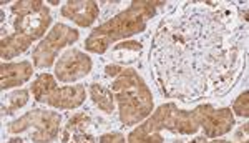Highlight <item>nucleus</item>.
<instances>
[{"label": "nucleus", "instance_id": "nucleus-8", "mask_svg": "<svg viewBox=\"0 0 249 143\" xmlns=\"http://www.w3.org/2000/svg\"><path fill=\"white\" fill-rule=\"evenodd\" d=\"M50 23H52L50 10H48L47 7H43V9H40L38 12H34V14H30V15L15 17L12 27H14L15 34L30 37L32 40H38L40 37L45 35Z\"/></svg>", "mask_w": 249, "mask_h": 143}, {"label": "nucleus", "instance_id": "nucleus-7", "mask_svg": "<svg viewBox=\"0 0 249 143\" xmlns=\"http://www.w3.org/2000/svg\"><path fill=\"white\" fill-rule=\"evenodd\" d=\"M93 62L85 52L78 49L65 50L55 63V78L63 83L77 82L91 72Z\"/></svg>", "mask_w": 249, "mask_h": 143}, {"label": "nucleus", "instance_id": "nucleus-4", "mask_svg": "<svg viewBox=\"0 0 249 143\" xmlns=\"http://www.w3.org/2000/svg\"><path fill=\"white\" fill-rule=\"evenodd\" d=\"M60 123H62V115L50 112V110H32L27 112L18 120L9 123L7 132L9 133H22L27 130L34 128L30 133L32 142L35 143H50L58 137Z\"/></svg>", "mask_w": 249, "mask_h": 143}, {"label": "nucleus", "instance_id": "nucleus-9", "mask_svg": "<svg viewBox=\"0 0 249 143\" xmlns=\"http://www.w3.org/2000/svg\"><path fill=\"white\" fill-rule=\"evenodd\" d=\"M60 14L68 20L75 22L78 27H90L98 18L100 7L91 0H73V2L63 3Z\"/></svg>", "mask_w": 249, "mask_h": 143}, {"label": "nucleus", "instance_id": "nucleus-21", "mask_svg": "<svg viewBox=\"0 0 249 143\" xmlns=\"http://www.w3.org/2000/svg\"><path fill=\"white\" fill-rule=\"evenodd\" d=\"M62 143H98L91 132H77L71 133L70 137L63 138Z\"/></svg>", "mask_w": 249, "mask_h": 143}, {"label": "nucleus", "instance_id": "nucleus-23", "mask_svg": "<svg viewBox=\"0 0 249 143\" xmlns=\"http://www.w3.org/2000/svg\"><path fill=\"white\" fill-rule=\"evenodd\" d=\"M122 70H123V67L122 65H116V63H108V65L105 67L107 77H118Z\"/></svg>", "mask_w": 249, "mask_h": 143}, {"label": "nucleus", "instance_id": "nucleus-10", "mask_svg": "<svg viewBox=\"0 0 249 143\" xmlns=\"http://www.w3.org/2000/svg\"><path fill=\"white\" fill-rule=\"evenodd\" d=\"M87 98L85 85H73V87H58L50 97L47 98V105L55 107L60 110H71L82 105Z\"/></svg>", "mask_w": 249, "mask_h": 143}, {"label": "nucleus", "instance_id": "nucleus-18", "mask_svg": "<svg viewBox=\"0 0 249 143\" xmlns=\"http://www.w3.org/2000/svg\"><path fill=\"white\" fill-rule=\"evenodd\" d=\"M43 7H45V3L42 0H20V2H15L12 5L10 10L15 17H23V15H30L34 12H38Z\"/></svg>", "mask_w": 249, "mask_h": 143}, {"label": "nucleus", "instance_id": "nucleus-19", "mask_svg": "<svg viewBox=\"0 0 249 143\" xmlns=\"http://www.w3.org/2000/svg\"><path fill=\"white\" fill-rule=\"evenodd\" d=\"M128 143H164V137L160 132L155 133H144L135 128L133 132L128 135Z\"/></svg>", "mask_w": 249, "mask_h": 143}, {"label": "nucleus", "instance_id": "nucleus-22", "mask_svg": "<svg viewBox=\"0 0 249 143\" xmlns=\"http://www.w3.org/2000/svg\"><path fill=\"white\" fill-rule=\"evenodd\" d=\"M98 143H128L126 138H124L123 133L120 132H111V133H105L98 138Z\"/></svg>", "mask_w": 249, "mask_h": 143}, {"label": "nucleus", "instance_id": "nucleus-14", "mask_svg": "<svg viewBox=\"0 0 249 143\" xmlns=\"http://www.w3.org/2000/svg\"><path fill=\"white\" fill-rule=\"evenodd\" d=\"M90 95L93 100L95 107L102 112L111 115L115 112V97L111 93V90H108L107 87H103L102 83H91L90 85Z\"/></svg>", "mask_w": 249, "mask_h": 143}, {"label": "nucleus", "instance_id": "nucleus-13", "mask_svg": "<svg viewBox=\"0 0 249 143\" xmlns=\"http://www.w3.org/2000/svg\"><path fill=\"white\" fill-rule=\"evenodd\" d=\"M57 89H58L57 78L50 73H42L34 80L30 90H32V95H34L35 100L38 103H45L47 98L50 97Z\"/></svg>", "mask_w": 249, "mask_h": 143}, {"label": "nucleus", "instance_id": "nucleus-2", "mask_svg": "<svg viewBox=\"0 0 249 143\" xmlns=\"http://www.w3.org/2000/svg\"><path fill=\"white\" fill-rule=\"evenodd\" d=\"M111 93L120 107V122L133 126L146 120L153 112V95L135 69H124L111 82Z\"/></svg>", "mask_w": 249, "mask_h": 143}, {"label": "nucleus", "instance_id": "nucleus-25", "mask_svg": "<svg viewBox=\"0 0 249 143\" xmlns=\"http://www.w3.org/2000/svg\"><path fill=\"white\" fill-rule=\"evenodd\" d=\"M246 137H248V122H244V125L239 128V132L236 133V138L239 142H246Z\"/></svg>", "mask_w": 249, "mask_h": 143}, {"label": "nucleus", "instance_id": "nucleus-6", "mask_svg": "<svg viewBox=\"0 0 249 143\" xmlns=\"http://www.w3.org/2000/svg\"><path fill=\"white\" fill-rule=\"evenodd\" d=\"M195 113L206 138H219L230 133L236 123L231 108H214L211 103H199Z\"/></svg>", "mask_w": 249, "mask_h": 143}, {"label": "nucleus", "instance_id": "nucleus-17", "mask_svg": "<svg viewBox=\"0 0 249 143\" xmlns=\"http://www.w3.org/2000/svg\"><path fill=\"white\" fill-rule=\"evenodd\" d=\"M91 117L88 113H77L68 120L65 130H63L62 140L67 137H70L71 133L77 132H91Z\"/></svg>", "mask_w": 249, "mask_h": 143}, {"label": "nucleus", "instance_id": "nucleus-27", "mask_svg": "<svg viewBox=\"0 0 249 143\" xmlns=\"http://www.w3.org/2000/svg\"><path fill=\"white\" fill-rule=\"evenodd\" d=\"M173 143H184L183 140H178V142H173Z\"/></svg>", "mask_w": 249, "mask_h": 143}, {"label": "nucleus", "instance_id": "nucleus-3", "mask_svg": "<svg viewBox=\"0 0 249 143\" xmlns=\"http://www.w3.org/2000/svg\"><path fill=\"white\" fill-rule=\"evenodd\" d=\"M136 128L144 133L161 132L166 128L173 133L193 135L199 130V123L195 110H181L176 103H163L151 117H148Z\"/></svg>", "mask_w": 249, "mask_h": 143}, {"label": "nucleus", "instance_id": "nucleus-15", "mask_svg": "<svg viewBox=\"0 0 249 143\" xmlns=\"http://www.w3.org/2000/svg\"><path fill=\"white\" fill-rule=\"evenodd\" d=\"M29 98H30L29 90H15V92L5 95L2 100V117H10L18 108H23L29 103Z\"/></svg>", "mask_w": 249, "mask_h": 143}, {"label": "nucleus", "instance_id": "nucleus-1", "mask_svg": "<svg viewBox=\"0 0 249 143\" xmlns=\"http://www.w3.org/2000/svg\"><path fill=\"white\" fill-rule=\"evenodd\" d=\"M163 7L164 2L135 0L126 10L120 12L110 20L96 27L85 40V49L91 54H105L111 43L142 34L146 29L148 20H151Z\"/></svg>", "mask_w": 249, "mask_h": 143}, {"label": "nucleus", "instance_id": "nucleus-12", "mask_svg": "<svg viewBox=\"0 0 249 143\" xmlns=\"http://www.w3.org/2000/svg\"><path fill=\"white\" fill-rule=\"evenodd\" d=\"M34 42L35 40H32L30 37H25V35L20 34L5 35V37H2V43H0V57H2L3 62L12 60L17 55L25 54Z\"/></svg>", "mask_w": 249, "mask_h": 143}, {"label": "nucleus", "instance_id": "nucleus-26", "mask_svg": "<svg viewBox=\"0 0 249 143\" xmlns=\"http://www.w3.org/2000/svg\"><path fill=\"white\" fill-rule=\"evenodd\" d=\"M9 143H25V142H23L22 138H12Z\"/></svg>", "mask_w": 249, "mask_h": 143}, {"label": "nucleus", "instance_id": "nucleus-24", "mask_svg": "<svg viewBox=\"0 0 249 143\" xmlns=\"http://www.w3.org/2000/svg\"><path fill=\"white\" fill-rule=\"evenodd\" d=\"M188 143H231V142H226V140H208L206 137H196V138H193L191 142H188ZM239 143H248L246 142H239Z\"/></svg>", "mask_w": 249, "mask_h": 143}, {"label": "nucleus", "instance_id": "nucleus-11", "mask_svg": "<svg viewBox=\"0 0 249 143\" xmlns=\"http://www.w3.org/2000/svg\"><path fill=\"white\" fill-rule=\"evenodd\" d=\"M34 75V65L30 62L5 63L0 65V77H2V90H10L23 85Z\"/></svg>", "mask_w": 249, "mask_h": 143}, {"label": "nucleus", "instance_id": "nucleus-16", "mask_svg": "<svg viewBox=\"0 0 249 143\" xmlns=\"http://www.w3.org/2000/svg\"><path fill=\"white\" fill-rule=\"evenodd\" d=\"M142 50H143V45L140 42L124 40L123 43H118L113 49V58L120 63H130V57H128V55H131V58L135 60Z\"/></svg>", "mask_w": 249, "mask_h": 143}, {"label": "nucleus", "instance_id": "nucleus-5", "mask_svg": "<svg viewBox=\"0 0 249 143\" xmlns=\"http://www.w3.org/2000/svg\"><path fill=\"white\" fill-rule=\"evenodd\" d=\"M78 38V30L71 29L65 23H55L52 27V30L48 32L47 37L35 47L34 54H32L34 67L35 69H48V67H52L58 52L71 45V43H75Z\"/></svg>", "mask_w": 249, "mask_h": 143}, {"label": "nucleus", "instance_id": "nucleus-20", "mask_svg": "<svg viewBox=\"0 0 249 143\" xmlns=\"http://www.w3.org/2000/svg\"><path fill=\"white\" fill-rule=\"evenodd\" d=\"M232 112H234L238 117L241 118H246L249 117V93L244 92L241 93L238 98L234 100V103H232Z\"/></svg>", "mask_w": 249, "mask_h": 143}]
</instances>
